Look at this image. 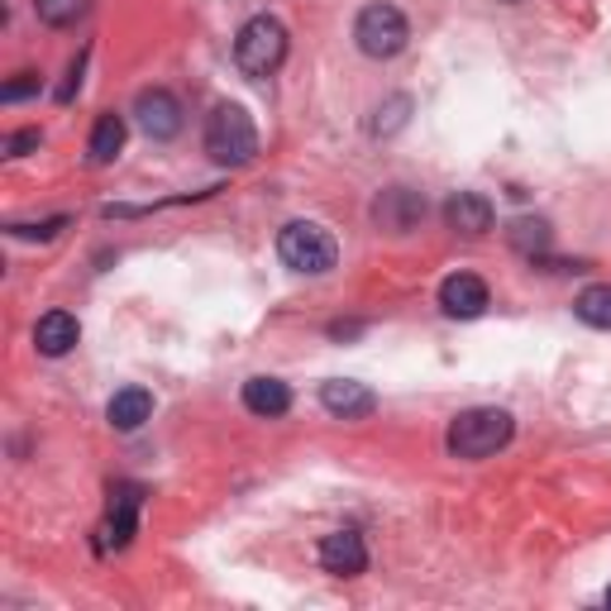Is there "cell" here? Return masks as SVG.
Here are the masks:
<instances>
[{
  "mask_svg": "<svg viewBox=\"0 0 611 611\" xmlns=\"http://www.w3.org/2000/svg\"><path fill=\"white\" fill-rule=\"evenodd\" d=\"M573 315L592 330H611V282H598V287H588V292H578Z\"/></svg>",
  "mask_w": 611,
  "mask_h": 611,
  "instance_id": "cell-18",
  "label": "cell"
},
{
  "mask_svg": "<svg viewBox=\"0 0 611 611\" xmlns=\"http://www.w3.org/2000/svg\"><path fill=\"white\" fill-rule=\"evenodd\" d=\"M292 407V388L282 378H249L244 382V411L263 415V421H278Z\"/></svg>",
  "mask_w": 611,
  "mask_h": 611,
  "instance_id": "cell-14",
  "label": "cell"
},
{
  "mask_svg": "<svg viewBox=\"0 0 611 611\" xmlns=\"http://www.w3.org/2000/svg\"><path fill=\"white\" fill-rule=\"evenodd\" d=\"M320 407H325L334 421H368V415L378 411V397H373V388H363V382H353V378H330L325 388H320Z\"/></svg>",
  "mask_w": 611,
  "mask_h": 611,
  "instance_id": "cell-10",
  "label": "cell"
},
{
  "mask_svg": "<svg viewBox=\"0 0 611 611\" xmlns=\"http://www.w3.org/2000/svg\"><path fill=\"white\" fill-rule=\"evenodd\" d=\"M607 607H611V588H607Z\"/></svg>",
  "mask_w": 611,
  "mask_h": 611,
  "instance_id": "cell-26",
  "label": "cell"
},
{
  "mask_svg": "<svg viewBox=\"0 0 611 611\" xmlns=\"http://www.w3.org/2000/svg\"><path fill=\"white\" fill-rule=\"evenodd\" d=\"M39 72H14L6 87H0V101L6 106H14V101H29V96H39Z\"/></svg>",
  "mask_w": 611,
  "mask_h": 611,
  "instance_id": "cell-21",
  "label": "cell"
},
{
  "mask_svg": "<svg viewBox=\"0 0 611 611\" xmlns=\"http://www.w3.org/2000/svg\"><path fill=\"white\" fill-rule=\"evenodd\" d=\"M511 435H517V421H511V411L502 407H469V411H459L454 421H449L444 430V449L454 459H492L497 449H507Z\"/></svg>",
  "mask_w": 611,
  "mask_h": 611,
  "instance_id": "cell-1",
  "label": "cell"
},
{
  "mask_svg": "<svg viewBox=\"0 0 611 611\" xmlns=\"http://www.w3.org/2000/svg\"><path fill=\"white\" fill-rule=\"evenodd\" d=\"M492 306V292L478 272H449L440 282V311L449 320H478Z\"/></svg>",
  "mask_w": 611,
  "mask_h": 611,
  "instance_id": "cell-9",
  "label": "cell"
},
{
  "mask_svg": "<svg viewBox=\"0 0 611 611\" xmlns=\"http://www.w3.org/2000/svg\"><path fill=\"white\" fill-rule=\"evenodd\" d=\"M502 6H521V0H502Z\"/></svg>",
  "mask_w": 611,
  "mask_h": 611,
  "instance_id": "cell-25",
  "label": "cell"
},
{
  "mask_svg": "<svg viewBox=\"0 0 611 611\" xmlns=\"http://www.w3.org/2000/svg\"><path fill=\"white\" fill-rule=\"evenodd\" d=\"M353 43H359L363 58L388 62L411 43V20L392 6V0H373V6H363L359 20H353Z\"/></svg>",
  "mask_w": 611,
  "mask_h": 611,
  "instance_id": "cell-5",
  "label": "cell"
},
{
  "mask_svg": "<svg viewBox=\"0 0 611 611\" xmlns=\"http://www.w3.org/2000/svg\"><path fill=\"white\" fill-rule=\"evenodd\" d=\"M82 72H87V53H82V58H77V62H72V68H68V82H62V87H58V101H62V106H68V101H72V96H77V87H82Z\"/></svg>",
  "mask_w": 611,
  "mask_h": 611,
  "instance_id": "cell-24",
  "label": "cell"
},
{
  "mask_svg": "<svg viewBox=\"0 0 611 611\" xmlns=\"http://www.w3.org/2000/svg\"><path fill=\"white\" fill-rule=\"evenodd\" d=\"M507 244L517 253H525L530 263H540L554 244V230H550V220H540V216H521V220L507 224Z\"/></svg>",
  "mask_w": 611,
  "mask_h": 611,
  "instance_id": "cell-16",
  "label": "cell"
},
{
  "mask_svg": "<svg viewBox=\"0 0 611 611\" xmlns=\"http://www.w3.org/2000/svg\"><path fill=\"white\" fill-rule=\"evenodd\" d=\"M77 340H82V320H77L72 311H48V315H39L34 349L43 353V359H62V353H72Z\"/></svg>",
  "mask_w": 611,
  "mask_h": 611,
  "instance_id": "cell-13",
  "label": "cell"
},
{
  "mask_svg": "<svg viewBox=\"0 0 611 611\" xmlns=\"http://www.w3.org/2000/svg\"><path fill=\"white\" fill-rule=\"evenodd\" d=\"M320 569L334 578H359L368 569V544L359 530H330V535L320 540Z\"/></svg>",
  "mask_w": 611,
  "mask_h": 611,
  "instance_id": "cell-11",
  "label": "cell"
},
{
  "mask_svg": "<svg viewBox=\"0 0 611 611\" xmlns=\"http://www.w3.org/2000/svg\"><path fill=\"white\" fill-rule=\"evenodd\" d=\"M39 143H43V130H20V134L6 139V153H10V158H29V153L39 149Z\"/></svg>",
  "mask_w": 611,
  "mask_h": 611,
  "instance_id": "cell-23",
  "label": "cell"
},
{
  "mask_svg": "<svg viewBox=\"0 0 611 611\" xmlns=\"http://www.w3.org/2000/svg\"><path fill=\"white\" fill-rule=\"evenodd\" d=\"M124 149V116H116V110H106L101 120H96V130L87 139V158L91 168H110Z\"/></svg>",
  "mask_w": 611,
  "mask_h": 611,
  "instance_id": "cell-17",
  "label": "cell"
},
{
  "mask_svg": "<svg viewBox=\"0 0 611 611\" xmlns=\"http://www.w3.org/2000/svg\"><path fill=\"white\" fill-rule=\"evenodd\" d=\"M139 511H143V488L139 482H120L110 492V511H106V525H101V550H124L139 530Z\"/></svg>",
  "mask_w": 611,
  "mask_h": 611,
  "instance_id": "cell-8",
  "label": "cell"
},
{
  "mask_svg": "<svg viewBox=\"0 0 611 611\" xmlns=\"http://www.w3.org/2000/svg\"><path fill=\"white\" fill-rule=\"evenodd\" d=\"M278 259L301 272V278H325L340 263V244H334V234L325 224L315 220H292L278 230Z\"/></svg>",
  "mask_w": 611,
  "mask_h": 611,
  "instance_id": "cell-3",
  "label": "cell"
},
{
  "mask_svg": "<svg viewBox=\"0 0 611 611\" xmlns=\"http://www.w3.org/2000/svg\"><path fill=\"white\" fill-rule=\"evenodd\" d=\"M134 120H139V130L149 134L153 143H168V139L182 134L187 110H182V101H177L168 87H143L134 96Z\"/></svg>",
  "mask_w": 611,
  "mask_h": 611,
  "instance_id": "cell-7",
  "label": "cell"
},
{
  "mask_svg": "<svg viewBox=\"0 0 611 611\" xmlns=\"http://www.w3.org/2000/svg\"><path fill=\"white\" fill-rule=\"evenodd\" d=\"M91 10V0H34V14L48 29H72Z\"/></svg>",
  "mask_w": 611,
  "mask_h": 611,
  "instance_id": "cell-19",
  "label": "cell"
},
{
  "mask_svg": "<svg viewBox=\"0 0 611 611\" xmlns=\"http://www.w3.org/2000/svg\"><path fill=\"white\" fill-rule=\"evenodd\" d=\"M368 216H373L378 234H411L425 224L430 201H425V191H415V187H382L373 206H368Z\"/></svg>",
  "mask_w": 611,
  "mask_h": 611,
  "instance_id": "cell-6",
  "label": "cell"
},
{
  "mask_svg": "<svg viewBox=\"0 0 611 611\" xmlns=\"http://www.w3.org/2000/svg\"><path fill=\"white\" fill-rule=\"evenodd\" d=\"M68 224H72V216H53V220H43V224H10V234L14 239H58Z\"/></svg>",
  "mask_w": 611,
  "mask_h": 611,
  "instance_id": "cell-22",
  "label": "cell"
},
{
  "mask_svg": "<svg viewBox=\"0 0 611 611\" xmlns=\"http://www.w3.org/2000/svg\"><path fill=\"white\" fill-rule=\"evenodd\" d=\"M234 62L239 72L263 82L287 62V24L272 20V14H253V20L234 34Z\"/></svg>",
  "mask_w": 611,
  "mask_h": 611,
  "instance_id": "cell-4",
  "label": "cell"
},
{
  "mask_svg": "<svg viewBox=\"0 0 611 611\" xmlns=\"http://www.w3.org/2000/svg\"><path fill=\"white\" fill-rule=\"evenodd\" d=\"M492 220H497L492 201L478 197V191H454V197L444 201V224L454 234H463V239H482L492 230Z\"/></svg>",
  "mask_w": 611,
  "mask_h": 611,
  "instance_id": "cell-12",
  "label": "cell"
},
{
  "mask_svg": "<svg viewBox=\"0 0 611 611\" xmlns=\"http://www.w3.org/2000/svg\"><path fill=\"white\" fill-rule=\"evenodd\" d=\"M206 158H211L216 168H244L253 163V153H259V130H253L249 110L244 106H216L211 120H206Z\"/></svg>",
  "mask_w": 611,
  "mask_h": 611,
  "instance_id": "cell-2",
  "label": "cell"
},
{
  "mask_svg": "<svg viewBox=\"0 0 611 611\" xmlns=\"http://www.w3.org/2000/svg\"><path fill=\"white\" fill-rule=\"evenodd\" d=\"M153 415V392L149 388H120L116 397H110V407H106V421L116 425V430H139L143 421Z\"/></svg>",
  "mask_w": 611,
  "mask_h": 611,
  "instance_id": "cell-15",
  "label": "cell"
},
{
  "mask_svg": "<svg viewBox=\"0 0 611 611\" xmlns=\"http://www.w3.org/2000/svg\"><path fill=\"white\" fill-rule=\"evenodd\" d=\"M407 116H411V96H392V101H382V106L373 110L368 130H373V134H397L401 124H407Z\"/></svg>",
  "mask_w": 611,
  "mask_h": 611,
  "instance_id": "cell-20",
  "label": "cell"
}]
</instances>
